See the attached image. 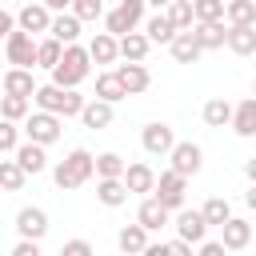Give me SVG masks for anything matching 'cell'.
Listing matches in <instances>:
<instances>
[{"instance_id":"obj_49","label":"cell","mask_w":256,"mask_h":256,"mask_svg":"<svg viewBox=\"0 0 256 256\" xmlns=\"http://www.w3.org/2000/svg\"><path fill=\"white\" fill-rule=\"evenodd\" d=\"M244 176H248V180H256V156H252V160H244Z\"/></svg>"},{"instance_id":"obj_45","label":"cell","mask_w":256,"mask_h":256,"mask_svg":"<svg viewBox=\"0 0 256 256\" xmlns=\"http://www.w3.org/2000/svg\"><path fill=\"white\" fill-rule=\"evenodd\" d=\"M164 252H172V256H188V252H192V244H188V240H168V244H164Z\"/></svg>"},{"instance_id":"obj_14","label":"cell","mask_w":256,"mask_h":256,"mask_svg":"<svg viewBox=\"0 0 256 256\" xmlns=\"http://www.w3.org/2000/svg\"><path fill=\"white\" fill-rule=\"evenodd\" d=\"M80 28H84V20L76 16V12H52V24H48V36H56L60 44H76L80 40Z\"/></svg>"},{"instance_id":"obj_4","label":"cell","mask_w":256,"mask_h":256,"mask_svg":"<svg viewBox=\"0 0 256 256\" xmlns=\"http://www.w3.org/2000/svg\"><path fill=\"white\" fill-rule=\"evenodd\" d=\"M24 136L28 140H36V144H56L60 136H64V116H56V112H44V108H36V112H28L24 120Z\"/></svg>"},{"instance_id":"obj_6","label":"cell","mask_w":256,"mask_h":256,"mask_svg":"<svg viewBox=\"0 0 256 256\" xmlns=\"http://www.w3.org/2000/svg\"><path fill=\"white\" fill-rule=\"evenodd\" d=\"M4 60L16 68H36V36L24 28H12L4 36Z\"/></svg>"},{"instance_id":"obj_29","label":"cell","mask_w":256,"mask_h":256,"mask_svg":"<svg viewBox=\"0 0 256 256\" xmlns=\"http://www.w3.org/2000/svg\"><path fill=\"white\" fill-rule=\"evenodd\" d=\"M60 52H64V44H60L56 36H48V32L36 36V68H48V72H52V64L60 60Z\"/></svg>"},{"instance_id":"obj_25","label":"cell","mask_w":256,"mask_h":256,"mask_svg":"<svg viewBox=\"0 0 256 256\" xmlns=\"http://www.w3.org/2000/svg\"><path fill=\"white\" fill-rule=\"evenodd\" d=\"M88 56H92V64H116V60H120L116 36H112V32H96V36L88 40Z\"/></svg>"},{"instance_id":"obj_8","label":"cell","mask_w":256,"mask_h":256,"mask_svg":"<svg viewBox=\"0 0 256 256\" xmlns=\"http://www.w3.org/2000/svg\"><path fill=\"white\" fill-rule=\"evenodd\" d=\"M168 160H172V172H180V176H196L204 168V152L192 140H176L172 152H168Z\"/></svg>"},{"instance_id":"obj_10","label":"cell","mask_w":256,"mask_h":256,"mask_svg":"<svg viewBox=\"0 0 256 256\" xmlns=\"http://www.w3.org/2000/svg\"><path fill=\"white\" fill-rule=\"evenodd\" d=\"M140 144H144V152H148V156H168V152H172V144H176V132H172L168 124L152 120V124H144Z\"/></svg>"},{"instance_id":"obj_32","label":"cell","mask_w":256,"mask_h":256,"mask_svg":"<svg viewBox=\"0 0 256 256\" xmlns=\"http://www.w3.org/2000/svg\"><path fill=\"white\" fill-rule=\"evenodd\" d=\"M228 24H256V0H224Z\"/></svg>"},{"instance_id":"obj_43","label":"cell","mask_w":256,"mask_h":256,"mask_svg":"<svg viewBox=\"0 0 256 256\" xmlns=\"http://www.w3.org/2000/svg\"><path fill=\"white\" fill-rule=\"evenodd\" d=\"M60 252H64V256H92V244H88V240H64Z\"/></svg>"},{"instance_id":"obj_26","label":"cell","mask_w":256,"mask_h":256,"mask_svg":"<svg viewBox=\"0 0 256 256\" xmlns=\"http://www.w3.org/2000/svg\"><path fill=\"white\" fill-rule=\"evenodd\" d=\"M116 48H120V60H144L148 48H152V40L132 28V32H124V36H116Z\"/></svg>"},{"instance_id":"obj_27","label":"cell","mask_w":256,"mask_h":256,"mask_svg":"<svg viewBox=\"0 0 256 256\" xmlns=\"http://www.w3.org/2000/svg\"><path fill=\"white\" fill-rule=\"evenodd\" d=\"M116 248L120 252H128V256H136V252H144L148 248V228L136 220V224H124L120 228V236H116Z\"/></svg>"},{"instance_id":"obj_18","label":"cell","mask_w":256,"mask_h":256,"mask_svg":"<svg viewBox=\"0 0 256 256\" xmlns=\"http://www.w3.org/2000/svg\"><path fill=\"white\" fill-rule=\"evenodd\" d=\"M124 184H128V196H148V192L156 188V172H152L144 160L124 164Z\"/></svg>"},{"instance_id":"obj_31","label":"cell","mask_w":256,"mask_h":256,"mask_svg":"<svg viewBox=\"0 0 256 256\" xmlns=\"http://www.w3.org/2000/svg\"><path fill=\"white\" fill-rule=\"evenodd\" d=\"M96 96H100V100H108V104H116V100H124V96H128V92H124V84H120V76H116V68L96 76Z\"/></svg>"},{"instance_id":"obj_7","label":"cell","mask_w":256,"mask_h":256,"mask_svg":"<svg viewBox=\"0 0 256 256\" xmlns=\"http://www.w3.org/2000/svg\"><path fill=\"white\" fill-rule=\"evenodd\" d=\"M152 196L168 208V212H180L184 208V196H188V176H180V172H160L156 176V188H152Z\"/></svg>"},{"instance_id":"obj_30","label":"cell","mask_w":256,"mask_h":256,"mask_svg":"<svg viewBox=\"0 0 256 256\" xmlns=\"http://www.w3.org/2000/svg\"><path fill=\"white\" fill-rule=\"evenodd\" d=\"M144 36H148L152 44H168V40L176 36V28H172V20H168L164 12H156V16L144 20Z\"/></svg>"},{"instance_id":"obj_39","label":"cell","mask_w":256,"mask_h":256,"mask_svg":"<svg viewBox=\"0 0 256 256\" xmlns=\"http://www.w3.org/2000/svg\"><path fill=\"white\" fill-rule=\"evenodd\" d=\"M196 20H224V0H192Z\"/></svg>"},{"instance_id":"obj_24","label":"cell","mask_w":256,"mask_h":256,"mask_svg":"<svg viewBox=\"0 0 256 256\" xmlns=\"http://www.w3.org/2000/svg\"><path fill=\"white\" fill-rule=\"evenodd\" d=\"M224 44H228L236 56H252V52H256V24H228Z\"/></svg>"},{"instance_id":"obj_47","label":"cell","mask_w":256,"mask_h":256,"mask_svg":"<svg viewBox=\"0 0 256 256\" xmlns=\"http://www.w3.org/2000/svg\"><path fill=\"white\" fill-rule=\"evenodd\" d=\"M244 204H248V208H252V212H256V180H252V188H248V192H244Z\"/></svg>"},{"instance_id":"obj_41","label":"cell","mask_w":256,"mask_h":256,"mask_svg":"<svg viewBox=\"0 0 256 256\" xmlns=\"http://www.w3.org/2000/svg\"><path fill=\"white\" fill-rule=\"evenodd\" d=\"M16 144H20L16 120H4V116H0V156H4V152H16Z\"/></svg>"},{"instance_id":"obj_16","label":"cell","mask_w":256,"mask_h":256,"mask_svg":"<svg viewBox=\"0 0 256 256\" xmlns=\"http://www.w3.org/2000/svg\"><path fill=\"white\" fill-rule=\"evenodd\" d=\"M168 52H172V60H176V64H196V60L204 56V48L196 44L192 28H180V32L168 40Z\"/></svg>"},{"instance_id":"obj_20","label":"cell","mask_w":256,"mask_h":256,"mask_svg":"<svg viewBox=\"0 0 256 256\" xmlns=\"http://www.w3.org/2000/svg\"><path fill=\"white\" fill-rule=\"evenodd\" d=\"M16 164L28 172V176H40L44 168H48V156H44V144H36V140H24V144H16Z\"/></svg>"},{"instance_id":"obj_21","label":"cell","mask_w":256,"mask_h":256,"mask_svg":"<svg viewBox=\"0 0 256 256\" xmlns=\"http://www.w3.org/2000/svg\"><path fill=\"white\" fill-rule=\"evenodd\" d=\"M136 220H140V224H144L148 232H160V228H164V224L172 220V212H168V208H164V204H160V200H156V196L148 192V196L140 200V208H136Z\"/></svg>"},{"instance_id":"obj_36","label":"cell","mask_w":256,"mask_h":256,"mask_svg":"<svg viewBox=\"0 0 256 256\" xmlns=\"http://www.w3.org/2000/svg\"><path fill=\"white\" fill-rule=\"evenodd\" d=\"M164 16L172 20V28L180 32V28H192L196 24V16H192V0H172L168 8H164Z\"/></svg>"},{"instance_id":"obj_2","label":"cell","mask_w":256,"mask_h":256,"mask_svg":"<svg viewBox=\"0 0 256 256\" xmlns=\"http://www.w3.org/2000/svg\"><path fill=\"white\" fill-rule=\"evenodd\" d=\"M92 176H96V156H92L88 148H72V152L52 168V180H56V188H64V192L88 184Z\"/></svg>"},{"instance_id":"obj_46","label":"cell","mask_w":256,"mask_h":256,"mask_svg":"<svg viewBox=\"0 0 256 256\" xmlns=\"http://www.w3.org/2000/svg\"><path fill=\"white\" fill-rule=\"evenodd\" d=\"M196 248H200V256H220V252H224V244H220V240H200Z\"/></svg>"},{"instance_id":"obj_17","label":"cell","mask_w":256,"mask_h":256,"mask_svg":"<svg viewBox=\"0 0 256 256\" xmlns=\"http://www.w3.org/2000/svg\"><path fill=\"white\" fill-rule=\"evenodd\" d=\"M116 104H108V100H84V108H80V124L84 128H92V132H100V128H108L112 120H116V112H112Z\"/></svg>"},{"instance_id":"obj_34","label":"cell","mask_w":256,"mask_h":256,"mask_svg":"<svg viewBox=\"0 0 256 256\" xmlns=\"http://www.w3.org/2000/svg\"><path fill=\"white\" fill-rule=\"evenodd\" d=\"M228 120H232V104H228L224 96H212V100L204 104V124H208V128H224Z\"/></svg>"},{"instance_id":"obj_50","label":"cell","mask_w":256,"mask_h":256,"mask_svg":"<svg viewBox=\"0 0 256 256\" xmlns=\"http://www.w3.org/2000/svg\"><path fill=\"white\" fill-rule=\"evenodd\" d=\"M144 4H148V8H168L172 0H144Z\"/></svg>"},{"instance_id":"obj_23","label":"cell","mask_w":256,"mask_h":256,"mask_svg":"<svg viewBox=\"0 0 256 256\" xmlns=\"http://www.w3.org/2000/svg\"><path fill=\"white\" fill-rule=\"evenodd\" d=\"M232 132L236 136H244V140H252L256 136V96H248V100H240L236 108H232Z\"/></svg>"},{"instance_id":"obj_37","label":"cell","mask_w":256,"mask_h":256,"mask_svg":"<svg viewBox=\"0 0 256 256\" xmlns=\"http://www.w3.org/2000/svg\"><path fill=\"white\" fill-rule=\"evenodd\" d=\"M200 212H204L208 228H220V224H224V220L232 216V204H228L224 196H212V200H204V208H200Z\"/></svg>"},{"instance_id":"obj_3","label":"cell","mask_w":256,"mask_h":256,"mask_svg":"<svg viewBox=\"0 0 256 256\" xmlns=\"http://www.w3.org/2000/svg\"><path fill=\"white\" fill-rule=\"evenodd\" d=\"M32 100H36V108H44V112H56V116H80V108H84V96L76 92V88H60V84H36V92H32Z\"/></svg>"},{"instance_id":"obj_13","label":"cell","mask_w":256,"mask_h":256,"mask_svg":"<svg viewBox=\"0 0 256 256\" xmlns=\"http://www.w3.org/2000/svg\"><path fill=\"white\" fill-rule=\"evenodd\" d=\"M220 244H224L228 252L248 248V244H252V224H248V220H240V216H228V220L220 224Z\"/></svg>"},{"instance_id":"obj_42","label":"cell","mask_w":256,"mask_h":256,"mask_svg":"<svg viewBox=\"0 0 256 256\" xmlns=\"http://www.w3.org/2000/svg\"><path fill=\"white\" fill-rule=\"evenodd\" d=\"M12 256H40V240H32V236H20V240L12 244Z\"/></svg>"},{"instance_id":"obj_38","label":"cell","mask_w":256,"mask_h":256,"mask_svg":"<svg viewBox=\"0 0 256 256\" xmlns=\"http://www.w3.org/2000/svg\"><path fill=\"white\" fill-rule=\"evenodd\" d=\"M124 156L120 152H100L96 156V176H124Z\"/></svg>"},{"instance_id":"obj_51","label":"cell","mask_w":256,"mask_h":256,"mask_svg":"<svg viewBox=\"0 0 256 256\" xmlns=\"http://www.w3.org/2000/svg\"><path fill=\"white\" fill-rule=\"evenodd\" d=\"M0 56H4V40H0Z\"/></svg>"},{"instance_id":"obj_9","label":"cell","mask_w":256,"mask_h":256,"mask_svg":"<svg viewBox=\"0 0 256 256\" xmlns=\"http://www.w3.org/2000/svg\"><path fill=\"white\" fill-rule=\"evenodd\" d=\"M116 76H120V84H124L128 96H140V92L152 88V72L144 68V60H124V64H116Z\"/></svg>"},{"instance_id":"obj_48","label":"cell","mask_w":256,"mask_h":256,"mask_svg":"<svg viewBox=\"0 0 256 256\" xmlns=\"http://www.w3.org/2000/svg\"><path fill=\"white\" fill-rule=\"evenodd\" d=\"M40 4H48V8H52V12H64V8H68V4H72V0H40Z\"/></svg>"},{"instance_id":"obj_5","label":"cell","mask_w":256,"mask_h":256,"mask_svg":"<svg viewBox=\"0 0 256 256\" xmlns=\"http://www.w3.org/2000/svg\"><path fill=\"white\" fill-rule=\"evenodd\" d=\"M144 0H120L116 8H108L100 20H104V32H112V36H124V32H132V28H140L144 24Z\"/></svg>"},{"instance_id":"obj_52","label":"cell","mask_w":256,"mask_h":256,"mask_svg":"<svg viewBox=\"0 0 256 256\" xmlns=\"http://www.w3.org/2000/svg\"><path fill=\"white\" fill-rule=\"evenodd\" d=\"M252 96H256V80H252Z\"/></svg>"},{"instance_id":"obj_12","label":"cell","mask_w":256,"mask_h":256,"mask_svg":"<svg viewBox=\"0 0 256 256\" xmlns=\"http://www.w3.org/2000/svg\"><path fill=\"white\" fill-rule=\"evenodd\" d=\"M176 232H180V240L200 244V240L208 236V220H204V212H200V208H180V216H176Z\"/></svg>"},{"instance_id":"obj_28","label":"cell","mask_w":256,"mask_h":256,"mask_svg":"<svg viewBox=\"0 0 256 256\" xmlns=\"http://www.w3.org/2000/svg\"><path fill=\"white\" fill-rule=\"evenodd\" d=\"M4 92H12V96H32L36 92V76H32V68H8L4 72Z\"/></svg>"},{"instance_id":"obj_15","label":"cell","mask_w":256,"mask_h":256,"mask_svg":"<svg viewBox=\"0 0 256 256\" xmlns=\"http://www.w3.org/2000/svg\"><path fill=\"white\" fill-rule=\"evenodd\" d=\"M192 36H196V44H200L204 52H212V48H224L228 20H196V24H192Z\"/></svg>"},{"instance_id":"obj_35","label":"cell","mask_w":256,"mask_h":256,"mask_svg":"<svg viewBox=\"0 0 256 256\" xmlns=\"http://www.w3.org/2000/svg\"><path fill=\"white\" fill-rule=\"evenodd\" d=\"M24 180H28V172H24L16 160H0V188H4V192H20Z\"/></svg>"},{"instance_id":"obj_40","label":"cell","mask_w":256,"mask_h":256,"mask_svg":"<svg viewBox=\"0 0 256 256\" xmlns=\"http://www.w3.org/2000/svg\"><path fill=\"white\" fill-rule=\"evenodd\" d=\"M68 12H76L80 20H100L104 16V0H72Z\"/></svg>"},{"instance_id":"obj_19","label":"cell","mask_w":256,"mask_h":256,"mask_svg":"<svg viewBox=\"0 0 256 256\" xmlns=\"http://www.w3.org/2000/svg\"><path fill=\"white\" fill-rule=\"evenodd\" d=\"M96 200H100L104 208L128 204V184H124V176H96Z\"/></svg>"},{"instance_id":"obj_1","label":"cell","mask_w":256,"mask_h":256,"mask_svg":"<svg viewBox=\"0 0 256 256\" xmlns=\"http://www.w3.org/2000/svg\"><path fill=\"white\" fill-rule=\"evenodd\" d=\"M88 72H92V56H88V48H80V44H64L60 60L52 64V84H60V88H80V84L88 80Z\"/></svg>"},{"instance_id":"obj_22","label":"cell","mask_w":256,"mask_h":256,"mask_svg":"<svg viewBox=\"0 0 256 256\" xmlns=\"http://www.w3.org/2000/svg\"><path fill=\"white\" fill-rule=\"evenodd\" d=\"M16 232H20V236H32V240H44V232H48V212H44V208H20V212H16Z\"/></svg>"},{"instance_id":"obj_44","label":"cell","mask_w":256,"mask_h":256,"mask_svg":"<svg viewBox=\"0 0 256 256\" xmlns=\"http://www.w3.org/2000/svg\"><path fill=\"white\" fill-rule=\"evenodd\" d=\"M12 28H16V16H12V12H8V8L0 4V40H4V36H8Z\"/></svg>"},{"instance_id":"obj_11","label":"cell","mask_w":256,"mask_h":256,"mask_svg":"<svg viewBox=\"0 0 256 256\" xmlns=\"http://www.w3.org/2000/svg\"><path fill=\"white\" fill-rule=\"evenodd\" d=\"M48 24H52V8H48V4H24V8L16 12V28L32 32V36H44Z\"/></svg>"},{"instance_id":"obj_33","label":"cell","mask_w":256,"mask_h":256,"mask_svg":"<svg viewBox=\"0 0 256 256\" xmlns=\"http://www.w3.org/2000/svg\"><path fill=\"white\" fill-rule=\"evenodd\" d=\"M28 112H32V96H12V92H4V100H0V116H4V120H16V124H20Z\"/></svg>"}]
</instances>
